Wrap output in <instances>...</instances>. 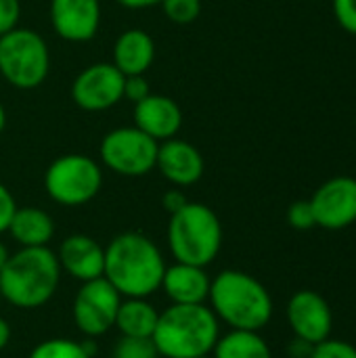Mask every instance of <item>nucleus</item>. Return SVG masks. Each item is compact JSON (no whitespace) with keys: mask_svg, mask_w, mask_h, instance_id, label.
Segmentation results:
<instances>
[{"mask_svg":"<svg viewBox=\"0 0 356 358\" xmlns=\"http://www.w3.org/2000/svg\"><path fill=\"white\" fill-rule=\"evenodd\" d=\"M166 266L157 243L143 233L126 231L107 243L103 277L122 298H151L162 285Z\"/></svg>","mask_w":356,"mask_h":358,"instance_id":"1","label":"nucleus"},{"mask_svg":"<svg viewBox=\"0 0 356 358\" xmlns=\"http://www.w3.org/2000/svg\"><path fill=\"white\" fill-rule=\"evenodd\" d=\"M208 306L229 329L262 331L275 313L269 289L250 273L227 268L210 283Z\"/></svg>","mask_w":356,"mask_h":358,"instance_id":"2","label":"nucleus"},{"mask_svg":"<svg viewBox=\"0 0 356 358\" xmlns=\"http://www.w3.org/2000/svg\"><path fill=\"white\" fill-rule=\"evenodd\" d=\"M57 252L44 248H19L0 271V296L10 306L34 310L48 304L61 283Z\"/></svg>","mask_w":356,"mask_h":358,"instance_id":"3","label":"nucleus"},{"mask_svg":"<svg viewBox=\"0 0 356 358\" xmlns=\"http://www.w3.org/2000/svg\"><path fill=\"white\" fill-rule=\"evenodd\" d=\"M218 338L220 321L208 304H170L151 336L162 358L208 357Z\"/></svg>","mask_w":356,"mask_h":358,"instance_id":"4","label":"nucleus"},{"mask_svg":"<svg viewBox=\"0 0 356 358\" xmlns=\"http://www.w3.org/2000/svg\"><path fill=\"white\" fill-rule=\"evenodd\" d=\"M168 248L174 262L210 266L222 248V224L212 208L189 201L168 220Z\"/></svg>","mask_w":356,"mask_h":358,"instance_id":"5","label":"nucleus"},{"mask_svg":"<svg viewBox=\"0 0 356 358\" xmlns=\"http://www.w3.org/2000/svg\"><path fill=\"white\" fill-rule=\"evenodd\" d=\"M50 71L46 40L29 29L15 27L0 36V76L17 90L38 88Z\"/></svg>","mask_w":356,"mask_h":358,"instance_id":"6","label":"nucleus"},{"mask_svg":"<svg viewBox=\"0 0 356 358\" xmlns=\"http://www.w3.org/2000/svg\"><path fill=\"white\" fill-rule=\"evenodd\" d=\"M103 187L99 162L82 153H65L44 172L46 195L63 208H80L92 201Z\"/></svg>","mask_w":356,"mask_h":358,"instance_id":"7","label":"nucleus"},{"mask_svg":"<svg viewBox=\"0 0 356 358\" xmlns=\"http://www.w3.org/2000/svg\"><path fill=\"white\" fill-rule=\"evenodd\" d=\"M159 143L147 136L136 126L109 130L101 141V162L120 176L138 178L155 168Z\"/></svg>","mask_w":356,"mask_h":358,"instance_id":"8","label":"nucleus"},{"mask_svg":"<svg viewBox=\"0 0 356 358\" xmlns=\"http://www.w3.org/2000/svg\"><path fill=\"white\" fill-rule=\"evenodd\" d=\"M120 302L122 296L105 277L82 283L71 308L76 327L92 340L109 334L115 325Z\"/></svg>","mask_w":356,"mask_h":358,"instance_id":"9","label":"nucleus"},{"mask_svg":"<svg viewBox=\"0 0 356 358\" xmlns=\"http://www.w3.org/2000/svg\"><path fill=\"white\" fill-rule=\"evenodd\" d=\"M124 80L113 63H92L76 76L71 99L82 111H107L124 101Z\"/></svg>","mask_w":356,"mask_h":358,"instance_id":"10","label":"nucleus"},{"mask_svg":"<svg viewBox=\"0 0 356 358\" xmlns=\"http://www.w3.org/2000/svg\"><path fill=\"white\" fill-rule=\"evenodd\" d=\"M308 201L317 227L327 231H342L356 222V178H329L315 191Z\"/></svg>","mask_w":356,"mask_h":358,"instance_id":"11","label":"nucleus"},{"mask_svg":"<svg viewBox=\"0 0 356 358\" xmlns=\"http://www.w3.org/2000/svg\"><path fill=\"white\" fill-rule=\"evenodd\" d=\"M285 317L294 338L298 340H304L315 346L332 338V329H334L332 306L321 294L313 289L296 292L287 302Z\"/></svg>","mask_w":356,"mask_h":358,"instance_id":"12","label":"nucleus"},{"mask_svg":"<svg viewBox=\"0 0 356 358\" xmlns=\"http://www.w3.org/2000/svg\"><path fill=\"white\" fill-rule=\"evenodd\" d=\"M50 25L65 42H88L101 27V0H50Z\"/></svg>","mask_w":356,"mask_h":358,"instance_id":"13","label":"nucleus"},{"mask_svg":"<svg viewBox=\"0 0 356 358\" xmlns=\"http://www.w3.org/2000/svg\"><path fill=\"white\" fill-rule=\"evenodd\" d=\"M155 168L170 185L178 189H187L201 180L206 172V162L195 145L174 136L159 143Z\"/></svg>","mask_w":356,"mask_h":358,"instance_id":"14","label":"nucleus"},{"mask_svg":"<svg viewBox=\"0 0 356 358\" xmlns=\"http://www.w3.org/2000/svg\"><path fill=\"white\" fill-rule=\"evenodd\" d=\"M57 258H59L61 271L80 283L103 277L105 248L88 235L76 233V235L65 237L57 250Z\"/></svg>","mask_w":356,"mask_h":358,"instance_id":"15","label":"nucleus"},{"mask_svg":"<svg viewBox=\"0 0 356 358\" xmlns=\"http://www.w3.org/2000/svg\"><path fill=\"white\" fill-rule=\"evenodd\" d=\"M134 126L153 141L164 143L178 134L183 126V111L174 99L151 92L134 105Z\"/></svg>","mask_w":356,"mask_h":358,"instance_id":"16","label":"nucleus"},{"mask_svg":"<svg viewBox=\"0 0 356 358\" xmlns=\"http://www.w3.org/2000/svg\"><path fill=\"white\" fill-rule=\"evenodd\" d=\"M212 277L204 266L174 262L166 266L159 289L170 304H208Z\"/></svg>","mask_w":356,"mask_h":358,"instance_id":"17","label":"nucleus"},{"mask_svg":"<svg viewBox=\"0 0 356 358\" xmlns=\"http://www.w3.org/2000/svg\"><path fill=\"white\" fill-rule=\"evenodd\" d=\"M155 59L153 38L138 27H130L115 38L113 44V65L124 76H145Z\"/></svg>","mask_w":356,"mask_h":358,"instance_id":"18","label":"nucleus"},{"mask_svg":"<svg viewBox=\"0 0 356 358\" xmlns=\"http://www.w3.org/2000/svg\"><path fill=\"white\" fill-rule=\"evenodd\" d=\"M6 233L21 248H44L55 237V220L42 208H17Z\"/></svg>","mask_w":356,"mask_h":358,"instance_id":"19","label":"nucleus"},{"mask_svg":"<svg viewBox=\"0 0 356 358\" xmlns=\"http://www.w3.org/2000/svg\"><path fill=\"white\" fill-rule=\"evenodd\" d=\"M159 310L149 302V298H122L115 329L124 338H151L157 327Z\"/></svg>","mask_w":356,"mask_h":358,"instance_id":"20","label":"nucleus"},{"mask_svg":"<svg viewBox=\"0 0 356 358\" xmlns=\"http://www.w3.org/2000/svg\"><path fill=\"white\" fill-rule=\"evenodd\" d=\"M214 358H273L271 346L260 336V331H243L231 329L220 336L214 350Z\"/></svg>","mask_w":356,"mask_h":358,"instance_id":"21","label":"nucleus"},{"mask_svg":"<svg viewBox=\"0 0 356 358\" xmlns=\"http://www.w3.org/2000/svg\"><path fill=\"white\" fill-rule=\"evenodd\" d=\"M27 358H92L82 342L67 338H50L31 348Z\"/></svg>","mask_w":356,"mask_h":358,"instance_id":"22","label":"nucleus"},{"mask_svg":"<svg viewBox=\"0 0 356 358\" xmlns=\"http://www.w3.org/2000/svg\"><path fill=\"white\" fill-rule=\"evenodd\" d=\"M111 358H159L151 338H120L111 350Z\"/></svg>","mask_w":356,"mask_h":358,"instance_id":"23","label":"nucleus"},{"mask_svg":"<svg viewBox=\"0 0 356 358\" xmlns=\"http://www.w3.org/2000/svg\"><path fill=\"white\" fill-rule=\"evenodd\" d=\"M164 15L178 25H189L201 15V0H162Z\"/></svg>","mask_w":356,"mask_h":358,"instance_id":"24","label":"nucleus"},{"mask_svg":"<svg viewBox=\"0 0 356 358\" xmlns=\"http://www.w3.org/2000/svg\"><path fill=\"white\" fill-rule=\"evenodd\" d=\"M308 358H356V346L344 340L327 338L325 342L313 346V352Z\"/></svg>","mask_w":356,"mask_h":358,"instance_id":"25","label":"nucleus"},{"mask_svg":"<svg viewBox=\"0 0 356 358\" xmlns=\"http://www.w3.org/2000/svg\"><path fill=\"white\" fill-rule=\"evenodd\" d=\"M287 222H290V227L296 229V231H308V229L317 227L315 214H313V208H311V201H308V199L294 201V203L287 208Z\"/></svg>","mask_w":356,"mask_h":358,"instance_id":"26","label":"nucleus"},{"mask_svg":"<svg viewBox=\"0 0 356 358\" xmlns=\"http://www.w3.org/2000/svg\"><path fill=\"white\" fill-rule=\"evenodd\" d=\"M334 15L342 29L356 36V0H334Z\"/></svg>","mask_w":356,"mask_h":358,"instance_id":"27","label":"nucleus"},{"mask_svg":"<svg viewBox=\"0 0 356 358\" xmlns=\"http://www.w3.org/2000/svg\"><path fill=\"white\" fill-rule=\"evenodd\" d=\"M21 2L19 0H0V36L19 27Z\"/></svg>","mask_w":356,"mask_h":358,"instance_id":"28","label":"nucleus"},{"mask_svg":"<svg viewBox=\"0 0 356 358\" xmlns=\"http://www.w3.org/2000/svg\"><path fill=\"white\" fill-rule=\"evenodd\" d=\"M151 94V86L145 76H126L124 80V99L132 101L134 105Z\"/></svg>","mask_w":356,"mask_h":358,"instance_id":"29","label":"nucleus"},{"mask_svg":"<svg viewBox=\"0 0 356 358\" xmlns=\"http://www.w3.org/2000/svg\"><path fill=\"white\" fill-rule=\"evenodd\" d=\"M17 201L13 197V193L8 191V187L0 180V235L8 231V224H10V218L17 210Z\"/></svg>","mask_w":356,"mask_h":358,"instance_id":"30","label":"nucleus"},{"mask_svg":"<svg viewBox=\"0 0 356 358\" xmlns=\"http://www.w3.org/2000/svg\"><path fill=\"white\" fill-rule=\"evenodd\" d=\"M187 203H189V199H187V195L183 193V189H178V187H174V189L166 191V193H164V197H162V208L168 212V216L176 214V212H178V210H183Z\"/></svg>","mask_w":356,"mask_h":358,"instance_id":"31","label":"nucleus"},{"mask_svg":"<svg viewBox=\"0 0 356 358\" xmlns=\"http://www.w3.org/2000/svg\"><path fill=\"white\" fill-rule=\"evenodd\" d=\"M313 352V344L304 342V340H298L294 338L287 346V355L292 358H308Z\"/></svg>","mask_w":356,"mask_h":358,"instance_id":"32","label":"nucleus"},{"mask_svg":"<svg viewBox=\"0 0 356 358\" xmlns=\"http://www.w3.org/2000/svg\"><path fill=\"white\" fill-rule=\"evenodd\" d=\"M120 6L130 8V10H141V8H151V6H159L162 0H115Z\"/></svg>","mask_w":356,"mask_h":358,"instance_id":"33","label":"nucleus"},{"mask_svg":"<svg viewBox=\"0 0 356 358\" xmlns=\"http://www.w3.org/2000/svg\"><path fill=\"white\" fill-rule=\"evenodd\" d=\"M8 342H10V325L6 319L0 317V352L8 346Z\"/></svg>","mask_w":356,"mask_h":358,"instance_id":"34","label":"nucleus"},{"mask_svg":"<svg viewBox=\"0 0 356 358\" xmlns=\"http://www.w3.org/2000/svg\"><path fill=\"white\" fill-rule=\"evenodd\" d=\"M8 256H10V252H8V248L4 245V241L0 239V271L4 268V264H6V260H8Z\"/></svg>","mask_w":356,"mask_h":358,"instance_id":"35","label":"nucleus"},{"mask_svg":"<svg viewBox=\"0 0 356 358\" xmlns=\"http://www.w3.org/2000/svg\"><path fill=\"white\" fill-rule=\"evenodd\" d=\"M4 126H6V109H4V105L0 103V134H2V130H4Z\"/></svg>","mask_w":356,"mask_h":358,"instance_id":"36","label":"nucleus"},{"mask_svg":"<svg viewBox=\"0 0 356 358\" xmlns=\"http://www.w3.org/2000/svg\"><path fill=\"white\" fill-rule=\"evenodd\" d=\"M197 358H214L212 355H208V357H197Z\"/></svg>","mask_w":356,"mask_h":358,"instance_id":"37","label":"nucleus"},{"mask_svg":"<svg viewBox=\"0 0 356 358\" xmlns=\"http://www.w3.org/2000/svg\"><path fill=\"white\" fill-rule=\"evenodd\" d=\"M0 302H2V296H0Z\"/></svg>","mask_w":356,"mask_h":358,"instance_id":"38","label":"nucleus"}]
</instances>
